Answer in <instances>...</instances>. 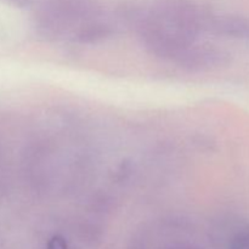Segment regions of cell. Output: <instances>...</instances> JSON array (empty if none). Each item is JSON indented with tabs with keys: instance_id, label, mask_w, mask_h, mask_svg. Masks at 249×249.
Masks as SVG:
<instances>
[{
	"instance_id": "cell-1",
	"label": "cell",
	"mask_w": 249,
	"mask_h": 249,
	"mask_svg": "<svg viewBox=\"0 0 249 249\" xmlns=\"http://www.w3.org/2000/svg\"><path fill=\"white\" fill-rule=\"evenodd\" d=\"M204 22L196 7L182 0H168L141 17L139 33L146 48L179 65L197 43Z\"/></svg>"
},
{
	"instance_id": "cell-2",
	"label": "cell",
	"mask_w": 249,
	"mask_h": 249,
	"mask_svg": "<svg viewBox=\"0 0 249 249\" xmlns=\"http://www.w3.org/2000/svg\"><path fill=\"white\" fill-rule=\"evenodd\" d=\"M38 27L46 38L95 41L111 33L107 24L95 19L87 0H50L38 16Z\"/></svg>"
},
{
	"instance_id": "cell-3",
	"label": "cell",
	"mask_w": 249,
	"mask_h": 249,
	"mask_svg": "<svg viewBox=\"0 0 249 249\" xmlns=\"http://www.w3.org/2000/svg\"><path fill=\"white\" fill-rule=\"evenodd\" d=\"M229 249H249V226L240 230L233 236Z\"/></svg>"
},
{
	"instance_id": "cell-4",
	"label": "cell",
	"mask_w": 249,
	"mask_h": 249,
	"mask_svg": "<svg viewBox=\"0 0 249 249\" xmlns=\"http://www.w3.org/2000/svg\"><path fill=\"white\" fill-rule=\"evenodd\" d=\"M48 249H67V243L62 237H53V240L49 242Z\"/></svg>"
}]
</instances>
